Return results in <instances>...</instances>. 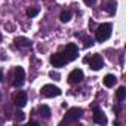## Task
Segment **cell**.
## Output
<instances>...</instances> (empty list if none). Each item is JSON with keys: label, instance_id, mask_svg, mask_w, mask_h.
<instances>
[{"label": "cell", "instance_id": "9", "mask_svg": "<svg viewBox=\"0 0 126 126\" xmlns=\"http://www.w3.org/2000/svg\"><path fill=\"white\" fill-rule=\"evenodd\" d=\"M94 122L98 125H107V117H105L104 111L96 108V107L94 108Z\"/></svg>", "mask_w": 126, "mask_h": 126}, {"label": "cell", "instance_id": "17", "mask_svg": "<svg viewBox=\"0 0 126 126\" xmlns=\"http://www.w3.org/2000/svg\"><path fill=\"white\" fill-rule=\"evenodd\" d=\"M39 12H40V9H39V8H28V9H27V15H28L30 18L37 16V15H39Z\"/></svg>", "mask_w": 126, "mask_h": 126}, {"label": "cell", "instance_id": "5", "mask_svg": "<svg viewBox=\"0 0 126 126\" xmlns=\"http://www.w3.org/2000/svg\"><path fill=\"white\" fill-rule=\"evenodd\" d=\"M25 82V71L22 67H16L14 70V86L21 88Z\"/></svg>", "mask_w": 126, "mask_h": 126}, {"label": "cell", "instance_id": "13", "mask_svg": "<svg viewBox=\"0 0 126 126\" xmlns=\"http://www.w3.org/2000/svg\"><path fill=\"white\" fill-rule=\"evenodd\" d=\"M116 83H117L116 76H113V74H107V76L104 77V85H105L107 88H113Z\"/></svg>", "mask_w": 126, "mask_h": 126}, {"label": "cell", "instance_id": "4", "mask_svg": "<svg viewBox=\"0 0 126 126\" xmlns=\"http://www.w3.org/2000/svg\"><path fill=\"white\" fill-rule=\"evenodd\" d=\"M40 92L46 98H53V96H59L61 95V89L58 86H55V85H45Z\"/></svg>", "mask_w": 126, "mask_h": 126}, {"label": "cell", "instance_id": "12", "mask_svg": "<svg viewBox=\"0 0 126 126\" xmlns=\"http://www.w3.org/2000/svg\"><path fill=\"white\" fill-rule=\"evenodd\" d=\"M37 113H39V116L43 117V119H49V117H50V108H49L47 105H40V107L37 108Z\"/></svg>", "mask_w": 126, "mask_h": 126}, {"label": "cell", "instance_id": "22", "mask_svg": "<svg viewBox=\"0 0 126 126\" xmlns=\"http://www.w3.org/2000/svg\"><path fill=\"white\" fill-rule=\"evenodd\" d=\"M113 110H114V113H119V107L116 105V107H113Z\"/></svg>", "mask_w": 126, "mask_h": 126}, {"label": "cell", "instance_id": "20", "mask_svg": "<svg viewBox=\"0 0 126 126\" xmlns=\"http://www.w3.org/2000/svg\"><path fill=\"white\" fill-rule=\"evenodd\" d=\"M16 120H19V122L24 120V113H22V111H18V113H16Z\"/></svg>", "mask_w": 126, "mask_h": 126}, {"label": "cell", "instance_id": "19", "mask_svg": "<svg viewBox=\"0 0 126 126\" xmlns=\"http://www.w3.org/2000/svg\"><path fill=\"white\" fill-rule=\"evenodd\" d=\"M94 45V40L92 39H85V46L86 47H89V46H92Z\"/></svg>", "mask_w": 126, "mask_h": 126}, {"label": "cell", "instance_id": "21", "mask_svg": "<svg viewBox=\"0 0 126 126\" xmlns=\"http://www.w3.org/2000/svg\"><path fill=\"white\" fill-rule=\"evenodd\" d=\"M83 2H85V5H88V6H92V5H95L96 0H83Z\"/></svg>", "mask_w": 126, "mask_h": 126}, {"label": "cell", "instance_id": "7", "mask_svg": "<svg viewBox=\"0 0 126 126\" xmlns=\"http://www.w3.org/2000/svg\"><path fill=\"white\" fill-rule=\"evenodd\" d=\"M65 62H67V59H65L64 53L56 52V53L50 55V64H52L53 67H56V68H59V67H62V65H65Z\"/></svg>", "mask_w": 126, "mask_h": 126}, {"label": "cell", "instance_id": "10", "mask_svg": "<svg viewBox=\"0 0 126 126\" xmlns=\"http://www.w3.org/2000/svg\"><path fill=\"white\" fill-rule=\"evenodd\" d=\"M14 102H15V105H16V107L22 108V107L27 104V94H25L24 91H19V92L15 95V99H14Z\"/></svg>", "mask_w": 126, "mask_h": 126}, {"label": "cell", "instance_id": "11", "mask_svg": "<svg viewBox=\"0 0 126 126\" xmlns=\"http://www.w3.org/2000/svg\"><path fill=\"white\" fill-rule=\"evenodd\" d=\"M102 6H104V9H105L110 15H114V14H116V0H105Z\"/></svg>", "mask_w": 126, "mask_h": 126}, {"label": "cell", "instance_id": "3", "mask_svg": "<svg viewBox=\"0 0 126 126\" xmlns=\"http://www.w3.org/2000/svg\"><path fill=\"white\" fill-rule=\"evenodd\" d=\"M64 56L67 59V62L70 61H74L77 56H79V47L74 45V43H68L64 49Z\"/></svg>", "mask_w": 126, "mask_h": 126}, {"label": "cell", "instance_id": "18", "mask_svg": "<svg viewBox=\"0 0 126 126\" xmlns=\"http://www.w3.org/2000/svg\"><path fill=\"white\" fill-rule=\"evenodd\" d=\"M49 76H50L53 80H59V77H61L59 73H56V71H49Z\"/></svg>", "mask_w": 126, "mask_h": 126}, {"label": "cell", "instance_id": "1", "mask_svg": "<svg viewBox=\"0 0 126 126\" xmlns=\"http://www.w3.org/2000/svg\"><path fill=\"white\" fill-rule=\"evenodd\" d=\"M111 30H113V27H111V24H108V22H104V24L98 25V28H96V31H95L96 40H98V42H105V40H108L110 36H111Z\"/></svg>", "mask_w": 126, "mask_h": 126}, {"label": "cell", "instance_id": "16", "mask_svg": "<svg viewBox=\"0 0 126 126\" xmlns=\"http://www.w3.org/2000/svg\"><path fill=\"white\" fill-rule=\"evenodd\" d=\"M125 98H126V88L125 86H120L117 89V99L119 101H123Z\"/></svg>", "mask_w": 126, "mask_h": 126}, {"label": "cell", "instance_id": "14", "mask_svg": "<svg viewBox=\"0 0 126 126\" xmlns=\"http://www.w3.org/2000/svg\"><path fill=\"white\" fill-rule=\"evenodd\" d=\"M15 45L16 46H21V47H27L31 45V40L27 39V37H16L15 39Z\"/></svg>", "mask_w": 126, "mask_h": 126}, {"label": "cell", "instance_id": "23", "mask_svg": "<svg viewBox=\"0 0 126 126\" xmlns=\"http://www.w3.org/2000/svg\"><path fill=\"white\" fill-rule=\"evenodd\" d=\"M2 79H3V74H2V71H0V82H2Z\"/></svg>", "mask_w": 126, "mask_h": 126}, {"label": "cell", "instance_id": "8", "mask_svg": "<svg viewBox=\"0 0 126 126\" xmlns=\"http://www.w3.org/2000/svg\"><path fill=\"white\" fill-rule=\"evenodd\" d=\"M82 80H83V71H82L80 68H76V70H73V71L68 74V82H70L71 85L80 83Z\"/></svg>", "mask_w": 126, "mask_h": 126}, {"label": "cell", "instance_id": "15", "mask_svg": "<svg viewBox=\"0 0 126 126\" xmlns=\"http://www.w3.org/2000/svg\"><path fill=\"white\" fill-rule=\"evenodd\" d=\"M71 11H62L61 12V15H59V19L62 21V22H68L70 19H71Z\"/></svg>", "mask_w": 126, "mask_h": 126}, {"label": "cell", "instance_id": "6", "mask_svg": "<svg viewBox=\"0 0 126 126\" xmlns=\"http://www.w3.org/2000/svg\"><path fill=\"white\" fill-rule=\"evenodd\" d=\"M88 62H89V67H91L94 71H98V70H101V68L104 67V59H102V56L98 55V53L92 55L91 59H88Z\"/></svg>", "mask_w": 126, "mask_h": 126}, {"label": "cell", "instance_id": "2", "mask_svg": "<svg viewBox=\"0 0 126 126\" xmlns=\"http://www.w3.org/2000/svg\"><path fill=\"white\" fill-rule=\"evenodd\" d=\"M82 114H83V110L82 108H79V107H73V108H68L67 110V114H65V117H64V120H62V123H70V122H76V120H79L80 117H82Z\"/></svg>", "mask_w": 126, "mask_h": 126}]
</instances>
